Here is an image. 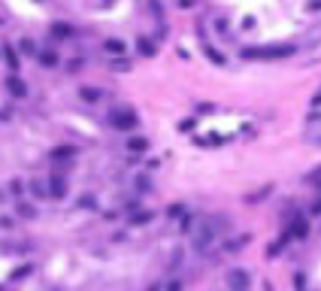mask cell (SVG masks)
Returning a JSON list of instances; mask_svg holds the SVG:
<instances>
[{
    "label": "cell",
    "instance_id": "d6986e66",
    "mask_svg": "<svg viewBox=\"0 0 321 291\" xmlns=\"http://www.w3.org/2000/svg\"><path fill=\"white\" fill-rule=\"evenodd\" d=\"M203 52H206V58H212V61H215V64H224V58H221V55H218L215 49H212V46H206Z\"/></svg>",
    "mask_w": 321,
    "mask_h": 291
},
{
    "label": "cell",
    "instance_id": "9c48e42d",
    "mask_svg": "<svg viewBox=\"0 0 321 291\" xmlns=\"http://www.w3.org/2000/svg\"><path fill=\"white\" fill-rule=\"evenodd\" d=\"M37 61H40L43 67H58V52H55V49H40V52H37Z\"/></svg>",
    "mask_w": 321,
    "mask_h": 291
},
{
    "label": "cell",
    "instance_id": "44dd1931",
    "mask_svg": "<svg viewBox=\"0 0 321 291\" xmlns=\"http://www.w3.org/2000/svg\"><path fill=\"white\" fill-rule=\"evenodd\" d=\"M139 52H142V55H155V46H152L149 40H139Z\"/></svg>",
    "mask_w": 321,
    "mask_h": 291
},
{
    "label": "cell",
    "instance_id": "4fadbf2b",
    "mask_svg": "<svg viewBox=\"0 0 321 291\" xmlns=\"http://www.w3.org/2000/svg\"><path fill=\"white\" fill-rule=\"evenodd\" d=\"M52 33L55 36H73V28H70L67 22H52Z\"/></svg>",
    "mask_w": 321,
    "mask_h": 291
},
{
    "label": "cell",
    "instance_id": "8fae6325",
    "mask_svg": "<svg viewBox=\"0 0 321 291\" xmlns=\"http://www.w3.org/2000/svg\"><path fill=\"white\" fill-rule=\"evenodd\" d=\"M27 188H30V197H49V185H46V182H40V179H33Z\"/></svg>",
    "mask_w": 321,
    "mask_h": 291
},
{
    "label": "cell",
    "instance_id": "52a82bcc",
    "mask_svg": "<svg viewBox=\"0 0 321 291\" xmlns=\"http://www.w3.org/2000/svg\"><path fill=\"white\" fill-rule=\"evenodd\" d=\"M3 58H6V64H9V73H19L22 58H19V52H15V46H12V43H6V46H3Z\"/></svg>",
    "mask_w": 321,
    "mask_h": 291
},
{
    "label": "cell",
    "instance_id": "277c9868",
    "mask_svg": "<svg viewBox=\"0 0 321 291\" xmlns=\"http://www.w3.org/2000/svg\"><path fill=\"white\" fill-rule=\"evenodd\" d=\"M6 91H9L15 100H25V97H27V85H25V79L19 76V73H9V79H6Z\"/></svg>",
    "mask_w": 321,
    "mask_h": 291
},
{
    "label": "cell",
    "instance_id": "ba28073f",
    "mask_svg": "<svg viewBox=\"0 0 321 291\" xmlns=\"http://www.w3.org/2000/svg\"><path fill=\"white\" fill-rule=\"evenodd\" d=\"M79 97H82L85 103H97V100L103 97V91L94 88V85H82V88H79Z\"/></svg>",
    "mask_w": 321,
    "mask_h": 291
},
{
    "label": "cell",
    "instance_id": "e0dca14e",
    "mask_svg": "<svg viewBox=\"0 0 321 291\" xmlns=\"http://www.w3.org/2000/svg\"><path fill=\"white\" fill-rule=\"evenodd\" d=\"M76 155V149H73V146H64V149H52V158H73Z\"/></svg>",
    "mask_w": 321,
    "mask_h": 291
},
{
    "label": "cell",
    "instance_id": "6da1fadb",
    "mask_svg": "<svg viewBox=\"0 0 321 291\" xmlns=\"http://www.w3.org/2000/svg\"><path fill=\"white\" fill-rule=\"evenodd\" d=\"M224 228V222H221V215H215V218H206V222L200 225V231L194 233V249L197 252H206L212 243H215V236H218V231Z\"/></svg>",
    "mask_w": 321,
    "mask_h": 291
},
{
    "label": "cell",
    "instance_id": "7402d4cb",
    "mask_svg": "<svg viewBox=\"0 0 321 291\" xmlns=\"http://www.w3.org/2000/svg\"><path fill=\"white\" fill-rule=\"evenodd\" d=\"M27 273H30V267H27V264H25V267H22V270H19V273H12V279H22V276H27Z\"/></svg>",
    "mask_w": 321,
    "mask_h": 291
},
{
    "label": "cell",
    "instance_id": "cb8c5ba5",
    "mask_svg": "<svg viewBox=\"0 0 321 291\" xmlns=\"http://www.w3.org/2000/svg\"><path fill=\"white\" fill-rule=\"evenodd\" d=\"M167 291H182V285H179V282H173V285H170Z\"/></svg>",
    "mask_w": 321,
    "mask_h": 291
},
{
    "label": "cell",
    "instance_id": "7a4b0ae2",
    "mask_svg": "<svg viewBox=\"0 0 321 291\" xmlns=\"http://www.w3.org/2000/svg\"><path fill=\"white\" fill-rule=\"evenodd\" d=\"M106 121H109V124L115 127V131H136L139 116L134 113V109H128V106H115V109H109Z\"/></svg>",
    "mask_w": 321,
    "mask_h": 291
},
{
    "label": "cell",
    "instance_id": "3957f363",
    "mask_svg": "<svg viewBox=\"0 0 321 291\" xmlns=\"http://www.w3.org/2000/svg\"><path fill=\"white\" fill-rule=\"evenodd\" d=\"M224 282H227V288H230V291H248V285H252V276H248V270L234 267V270H227Z\"/></svg>",
    "mask_w": 321,
    "mask_h": 291
},
{
    "label": "cell",
    "instance_id": "484cf974",
    "mask_svg": "<svg viewBox=\"0 0 321 291\" xmlns=\"http://www.w3.org/2000/svg\"><path fill=\"white\" fill-rule=\"evenodd\" d=\"M0 55H3V46H0Z\"/></svg>",
    "mask_w": 321,
    "mask_h": 291
},
{
    "label": "cell",
    "instance_id": "ac0fdd59",
    "mask_svg": "<svg viewBox=\"0 0 321 291\" xmlns=\"http://www.w3.org/2000/svg\"><path fill=\"white\" fill-rule=\"evenodd\" d=\"M79 206H82V209H97V197H91V194L82 197V200H79Z\"/></svg>",
    "mask_w": 321,
    "mask_h": 291
},
{
    "label": "cell",
    "instance_id": "2e32d148",
    "mask_svg": "<svg viewBox=\"0 0 321 291\" xmlns=\"http://www.w3.org/2000/svg\"><path fill=\"white\" fill-rule=\"evenodd\" d=\"M19 49H22V55H37L40 52L37 46H33V40H27V36H22V40H19Z\"/></svg>",
    "mask_w": 321,
    "mask_h": 291
},
{
    "label": "cell",
    "instance_id": "30bf717a",
    "mask_svg": "<svg viewBox=\"0 0 321 291\" xmlns=\"http://www.w3.org/2000/svg\"><path fill=\"white\" fill-rule=\"evenodd\" d=\"M124 146H128V152H146L149 149V140L146 137H131Z\"/></svg>",
    "mask_w": 321,
    "mask_h": 291
},
{
    "label": "cell",
    "instance_id": "ffe728a7",
    "mask_svg": "<svg viewBox=\"0 0 321 291\" xmlns=\"http://www.w3.org/2000/svg\"><path fill=\"white\" fill-rule=\"evenodd\" d=\"M149 218H152L149 212H134V218H131V222H134V225H146Z\"/></svg>",
    "mask_w": 321,
    "mask_h": 291
},
{
    "label": "cell",
    "instance_id": "8992f818",
    "mask_svg": "<svg viewBox=\"0 0 321 291\" xmlns=\"http://www.w3.org/2000/svg\"><path fill=\"white\" fill-rule=\"evenodd\" d=\"M288 233H291V236H297V240H306V233H309V222H306L303 215H294V222H291Z\"/></svg>",
    "mask_w": 321,
    "mask_h": 291
},
{
    "label": "cell",
    "instance_id": "5b68a950",
    "mask_svg": "<svg viewBox=\"0 0 321 291\" xmlns=\"http://www.w3.org/2000/svg\"><path fill=\"white\" fill-rule=\"evenodd\" d=\"M46 185H49V197H55V200H61L67 194V179L61 173H52V179L46 182Z\"/></svg>",
    "mask_w": 321,
    "mask_h": 291
},
{
    "label": "cell",
    "instance_id": "7c38bea8",
    "mask_svg": "<svg viewBox=\"0 0 321 291\" xmlns=\"http://www.w3.org/2000/svg\"><path fill=\"white\" fill-rule=\"evenodd\" d=\"M9 194L15 197V204H19V200L25 197V182H22V179H12V182H9Z\"/></svg>",
    "mask_w": 321,
    "mask_h": 291
},
{
    "label": "cell",
    "instance_id": "9a60e30c",
    "mask_svg": "<svg viewBox=\"0 0 321 291\" xmlns=\"http://www.w3.org/2000/svg\"><path fill=\"white\" fill-rule=\"evenodd\" d=\"M103 49L109 52V55H124V43H121V40H106Z\"/></svg>",
    "mask_w": 321,
    "mask_h": 291
},
{
    "label": "cell",
    "instance_id": "d4e9b609",
    "mask_svg": "<svg viewBox=\"0 0 321 291\" xmlns=\"http://www.w3.org/2000/svg\"><path fill=\"white\" fill-rule=\"evenodd\" d=\"M0 204H3V191H0Z\"/></svg>",
    "mask_w": 321,
    "mask_h": 291
},
{
    "label": "cell",
    "instance_id": "603a6c76",
    "mask_svg": "<svg viewBox=\"0 0 321 291\" xmlns=\"http://www.w3.org/2000/svg\"><path fill=\"white\" fill-rule=\"evenodd\" d=\"M0 228H12V218L9 215H0Z\"/></svg>",
    "mask_w": 321,
    "mask_h": 291
},
{
    "label": "cell",
    "instance_id": "5bb4252c",
    "mask_svg": "<svg viewBox=\"0 0 321 291\" xmlns=\"http://www.w3.org/2000/svg\"><path fill=\"white\" fill-rule=\"evenodd\" d=\"M15 212H19L22 218H33V215H37V209H33L30 204H25V200H19V204H15Z\"/></svg>",
    "mask_w": 321,
    "mask_h": 291
}]
</instances>
